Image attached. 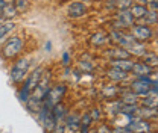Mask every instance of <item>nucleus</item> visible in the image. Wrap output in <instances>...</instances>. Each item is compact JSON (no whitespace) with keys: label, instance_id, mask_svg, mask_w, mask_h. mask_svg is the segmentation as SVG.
<instances>
[{"label":"nucleus","instance_id":"6e6552de","mask_svg":"<svg viewBox=\"0 0 158 133\" xmlns=\"http://www.w3.org/2000/svg\"><path fill=\"white\" fill-rule=\"evenodd\" d=\"M67 12H69V15H70V17H73V18H79V17H82V15L87 12V6H85L82 2H73V3L69 6Z\"/></svg>","mask_w":158,"mask_h":133},{"label":"nucleus","instance_id":"4be33fe9","mask_svg":"<svg viewBox=\"0 0 158 133\" xmlns=\"http://www.w3.org/2000/svg\"><path fill=\"white\" fill-rule=\"evenodd\" d=\"M143 56V59H144V64L146 65H149V67H157V64H158V57H157V55H154V53H143L141 55Z\"/></svg>","mask_w":158,"mask_h":133},{"label":"nucleus","instance_id":"dca6fc26","mask_svg":"<svg viewBox=\"0 0 158 133\" xmlns=\"http://www.w3.org/2000/svg\"><path fill=\"white\" fill-rule=\"evenodd\" d=\"M17 8L14 6V3H5L3 6H2V15H3V18H14L15 15H17Z\"/></svg>","mask_w":158,"mask_h":133},{"label":"nucleus","instance_id":"9b49d317","mask_svg":"<svg viewBox=\"0 0 158 133\" xmlns=\"http://www.w3.org/2000/svg\"><path fill=\"white\" fill-rule=\"evenodd\" d=\"M135 76H149L152 74V67L146 65L144 62H137L132 65V70H131Z\"/></svg>","mask_w":158,"mask_h":133},{"label":"nucleus","instance_id":"6ab92c4d","mask_svg":"<svg viewBox=\"0 0 158 133\" xmlns=\"http://www.w3.org/2000/svg\"><path fill=\"white\" fill-rule=\"evenodd\" d=\"M146 6L144 5H131V9H129V12H131V15L134 17V18H143V15L146 14Z\"/></svg>","mask_w":158,"mask_h":133},{"label":"nucleus","instance_id":"4468645a","mask_svg":"<svg viewBox=\"0 0 158 133\" xmlns=\"http://www.w3.org/2000/svg\"><path fill=\"white\" fill-rule=\"evenodd\" d=\"M108 55L113 57V59H129L131 53L125 49V47H116V49H111L108 52Z\"/></svg>","mask_w":158,"mask_h":133},{"label":"nucleus","instance_id":"c85d7f7f","mask_svg":"<svg viewBox=\"0 0 158 133\" xmlns=\"http://www.w3.org/2000/svg\"><path fill=\"white\" fill-rule=\"evenodd\" d=\"M90 116H91V119H94V121H96V119L100 118V112H99L98 109H93V112L90 114Z\"/></svg>","mask_w":158,"mask_h":133},{"label":"nucleus","instance_id":"423d86ee","mask_svg":"<svg viewBox=\"0 0 158 133\" xmlns=\"http://www.w3.org/2000/svg\"><path fill=\"white\" fill-rule=\"evenodd\" d=\"M131 32H132L131 35L135 38V41H140V42H144V41H148L154 37V32L149 26H141V24L132 26Z\"/></svg>","mask_w":158,"mask_h":133},{"label":"nucleus","instance_id":"72a5a7b5","mask_svg":"<svg viewBox=\"0 0 158 133\" xmlns=\"http://www.w3.org/2000/svg\"><path fill=\"white\" fill-rule=\"evenodd\" d=\"M3 5H5V0H0V8H2Z\"/></svg>","mask_w":158,"mask_h":133},{"label":"nucleus","instance_id":"c756f323","mask_svg":"<svg viewBox=\"0 0 158 133\" xmlns=\"http://www.w3.org/2000/svg\"><path fill=\"white\" fill-rule=\"evenodd\" d=\"M149 5H151V8H152V11H157V0H152V2H151V3H149Z\"/></svg>","mask_w":158,"mask_h":133},{"label":"nucleus","instance_id":"bb28decb","mask_svg":"<svg viewBox=\"0 0 158 133\" xmlns=\"http://www.w3.org/2000/svg\"><path fill=\"white\" fill-rule=\"evenodd\" d=\"M116 5L118 6V9H128L132 5V0H117Z\"/></svg>","mask_w":158,"mask_h":133},{"label":"nucleus","instance_id":"f03ea898","mask_svg":"<svg viewBox=\"0 0 158 133\" xmlns=\"http://www.w3.org/2000/svg\"><path fill=\"white\" fill-rule=\"evenodd\" d=\"M27 70H29V59H26V57L19 59V61L14 64L12 70H11V79H12V82H14V83L23 82V80L26 79Z\"/></svg>","mask_w":158,"mask_h":133},{"label":"nucleus","instance_id":"39448f33","mask_svg":"<svg viewBox=\"0 0 158 133\" xmlns=\"http://www.w3.org/2000/svg\"><path fill=\"white\" fill-rule=\"evenodd\" d=\"M131 91L135 92L137 95H146L151 91V79L149 76H138L137 80L132 82Z\"/></svg>","mask_w":158,"mask_h":133},{"label":"nucleus","instance_id":"f3484780","mask_svg":"<svg viewBox=\"0 0 158 133\" xmlns=\"http://www.w3.org/2000/svg\"><path fill=\"white\" fill-rule=\"evenodd\" d=\"M137 114L140 118L143 119H149V118H155L157 116V108H141V109H137Z\"/></svg>","mask_w":158,"mask_h":133},{"label":"nucleus","instance_id":"f8f14e48","mask_svg":"<svg viewBox=\"0 0 158 133\" xmlns=\"http://www.w3.org/2000/svg\"><path fill=\"white\" fill-rule=\"evenodd\" d=\"M41 124L44 126L46 130H53V129L56 127V121H55V116H53L52 109H47V112H46V115H44V119H43Z\"/></svg>","mask_w":158,"mask_h":133},{"label":"nucleus","instance_id":"cd10ccee","mask_svg":"<svg viewBox=\"0 0 158 133\" xmlns=\"http://www.w3.org/2000/svg\"><path fill=\"white\" fill-rule=\"evenodd\" d=\"M17 11H26V8H27V0H17Z\"/></svg>","mask_w":158,"mask_h":133},{"label":"nucleus","instance_id":"7c9ffc66","mask_svg":"<svg viewBox=\"0 0 158 133\" xmlns=\"http://www.w3.org/2000/svg\"><path fill=\"white\" fill-rule=\"evenodd\" d=\"M64 64H65V65H69V53H67V52H65V53H64Z\"/></svg>","mask_w":158,"mask_h":133},{"label":"nucleus","instance_id":"2f4dec72","mask_svg":"<svg viewBox=\"0 0 158 133\" xmlns=\"http://www.w3.org/2000/svg\"><path fill=\"white\" fill-rule=\"evenodd\" d=\"M98 132H111V129H108V127H100V129H98Z\"/></svg>","mask_w":158,"mask_h":133},{"label":"nucleus","instance_id":"5701e85b","mask_svg":"<svg viewBox=\"0 0 158 133\" xmlns=\"http://www.w3.org/2000/svg\"><path fill=\"white\" fill-rule=\"evenodd\" d=\"M148 24H157L158 21V14L157 11H146V14L143 15Z\"/></svg>","mask_w":158,"mask_h":133},{"label":"nucleus","instance_id":"f257e3e1","mask_svg":"<svg viewBox=\"0 0 158 133\" xmlns=\"http://www.w3.org/2000/svg\"><path fill=\"white\" fill-rule=\"evenodd\" d=\"M64 94H65V86L64 85H56L53 88H49V91L43 97V106L47 108V109H52L56 103H59V100L62 98Z\"/></svg>","mask_w":158,"mask_h":133},{"label":"nucleus","instance_id":"20e7f679","mask_svg":"<svg viewBox=\"0 0 158 133\" xmlns=\"http://www.w3.org/2000/svg\"><path fill=\"white\" fill-rule=\"evenodd\" d=\"M49 83H50V74L49 73H44L43 71V74L40 77L38 83H37V86H35V89L31 92V97H34V98H37V100H41L43 101V97L46 95V92L49 91Z\"/></svg>","mask_w":158,"mask_h":133},{"label":"nucleus","instance_id":"1a4fd4ad","mask_svg":"<svg viewBox=\"0 0 158 133\" xmlns=\"http://www.w3.org/2000/svg\"><path fill=\"white\" fill-rule=\"evenodd\" d=\"M43 71H44L43 68H37L31 76L27 77V80H26V83H24V85H26V88H27L31 92L35 89V86H37V83H38L40 77H41V74H43Z\"/></svg>","mask_w":158,"mask_h":133},{"label":"nucleus","instance_id":"412c9836","mask_svg":"<svg viewBox=\"0 0 158 133\" xmlns=\"http://www.w3.org/2000/svg\"><path fill=\"white\" fill-rule=\"evenodd\" d=\"M11 30H14V23L6 21V23H0V39H3Z\"/></svg>","mask_w":158,"mask_h":133},{"label":"nucleus","instance_id":"7ed1b4c3","mask_svg":"<svg viewBox=\"0 0 158 133\" xmlns=\"http://www.w3.org/2000/svg\"><path fill=\"white\" fill-rule=\"evenodd\" d=\"M21 49H23V41H21V38L20 37H14V38H11L3 45L2 53H3L5 57L11 59V57L17 56L20 52H21Z\"/></svg>","mask_w":158,"mask_h":133},{"label":"nucleus","instance_id":"0eeeda50","mask_svg":"<svg viewBox=\"0 0 158 133\" xmlns=\"http://www.w3.org/2000/svg\"><path fill=\"white\" fill-rule=\"evenodd\" d=\"M132 21H134V17L131 15V12L128 9H120V12L117 14V20L114 23V26L117 29H125V27H129L132 26Z\"/></svg>","mask_w":158,"mask_h":133},{"label":"nucleus","instance_id":"aec40b11","mask_svg":"<svg viewBox=\"0 0 158 133\" xmlns=\"http://www.w3.org/2000/svg\"><path fill=\"white\" fill-rule=\"evenodd\" d=\"M137 100H138V95L135 92H132V91H129V92H123L120 101L123 104H137Z\"/></svg>","mask_w":158,"mask_h":133},{"label":"nucleus","instance_id":"ddd939ff","mask_svg":"<svg viewBox=\"0 0 158 133\" xmlns=\"http://www.w3.org/2000/svg\"><path fill=\"white\" fill-rule=\"evenodd\" d=\"M108 77L111 79V80H116V82H122V80H125L126 77H128V71H123V70H120V68H116V67H113L111 70H108Z\"/></svg>","mask_w":158,"mask_h":133},{"label":"nucleus","instance_id":"b1692460","mask_svg":"<svg viewBox=\"0 0 158 133\" xmlns=\"http://www.w3.org/2000/svg\"><path fill=\"white\" fill-rule=\"evenodd\" d=\"M102 94L105 95L106 98H111V97H114V95L117 94V88L114 85H106V86H103Z\"/></svg>","mask_w":158,"mask_h":133},{"label":"nucleus","instance_id":"393cba45","mask_svg":"<svg viewBox=\"0 0 158 133\" xmlns=\"http://www.w3.org/2000/svg\"><path fill=\"white\" fill-rule=\"evenodd\" d=\"M105 41H106V38H105V33H103V32L94 33V35H93V38H91V42H93L94 45H102Z\"/></svg>","mask_w":158,"mask_h":133},{"label":"nucleus","instance_id":"a211bd4d","mask_svg":"<svg viewBox=\"0 0 158 133\" xmlns=\"http://www.w3.org/2000/svg\"><path fill=\"white\" fill-rule=\"evenodd\" d=\"M131 55H135V56H141L144 52H146V47H144V44L143 42H140V41H135L134 44H131L128 49H126Z\"/></svg>","mask_w":158,"mask_h":133},{"label":"nucleus","instance_id":"9d476101","mask_svg":"<svg viewBox=\"0 0 158 133\" xmlns=\"http://www.w3.org/2000/svg\"><path fill=\"white\" fill-rule=\"evenodd\" d=\"M52 112H53V116H55L56 124H64V118H65V115H67L65 106L61 104V103H56V104L52 108Z\"/></svg>","mask_w":158,"mask_h":133},{"label":"nucleus","instance_id":"a878e982","mask_svg":"<svg viewBox=\"0 0 158 133\" xmlns=\"http://www.w3.org/2000/svg\"><path fill=\"white\" fill-rule=\"evenodd\" d=\"M29 97H31V91L26 88V85H23V88L19 91V98L21 100V101H24V103H26Z\"/></svg>","mask_w":158,"mask_h":133},{"label":"nucleus","instance_id":"473e14b6","mask_svg":"<svg viewBox=\"0 0 158 133\" xmlns=\"http://www.w3.org/2000/svg\"><path fill=\"white\" fill-rule=\"evenodd\" d=\"M140 2H143V3H151L152 0H140Z\"/></svg>","mask_w":158,"mask_h":133},{"label":"nucleus","instance_id":"f704fd0d","mask_svg":"<svg viewBox=\"0 0 158 133\" xmlns=\"http://www.w3.org/2000/svg\"><path fill=\"white\" fill-rule=\"evenodd\" d=\"M106 2H113V3H116V2H117V0H106Z\"/></svg>","mask_w":158,"mask_h":133},{"label":"nucleus","instance_id":"2eb2a0df","mask_svg":"<svg viewBox=\"0 0 158 133\" xmlns=\"http://www.w3.org/2000/svg\"><path fill=\"white\" fill-rule=\"evenodd\" d=\"M111 64H113V67L120 68L123 71H131L132 70V65H134V62L131 59H113Z\"/></svg>","mask_w":158,"mask_h":133}]
</instances>
